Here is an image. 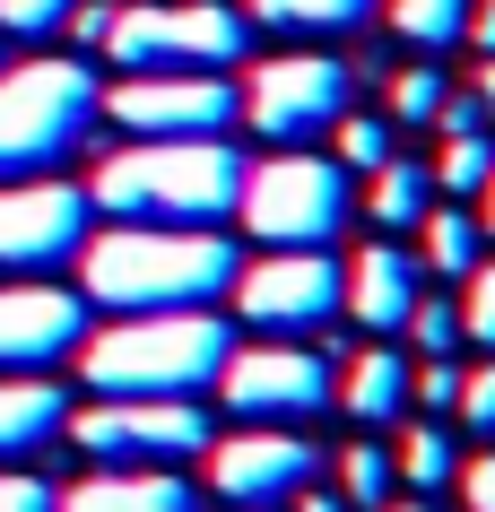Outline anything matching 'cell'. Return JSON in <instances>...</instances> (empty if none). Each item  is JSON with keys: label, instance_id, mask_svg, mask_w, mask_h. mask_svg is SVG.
Segmentation results:
<instances>
[{"label": "cell", "instance_id": "obj_39", "mask_svg": "<svg viewBox=\"0 0 495 512\" xmlns=\"http://www.w3.org/2000/svg\"><path fill=\"white\" fill-rule=\"evenodd\" d=\"M478 200H487V217H478V235L495 243V174H487V183H478Z\"/></svg>", "mask_w": 495, "mask_h": 512}, {"label": "cell", "instance_id": "obj_38", "mask_svg": "<svg viewBox=\"0 0 495 512\" xmlns=\"http://www.w3.org/2000/svg\"><path fill=\"white\" fill-rule=\"evenodd\" d=\"M478 105H487V122H495V53H478V87H469Z\"/></svg>", "mask_w": 495, "mask_h": 512}, {"label": "cell", "instance_id": "obj_7", "mask_svg": "<svg viewBox=\"0 0 495 512\" xmlns=\"http://www.w3.org/2000/svg\"><path fill=\"white\" fill-rule=\"evenodd\" d=\"M105 122H122L131 139H226V122L244 113V96L218 70H131L122 87L96 96Z\"/></svg>", "mask_w": 495, "mask_h": 512}, {"label": "cell", "instance_id": "obj_3", "mask_svg": "<svg viewBox=\"0 0 495 512\" xmlns=\"http://www.w3.org/2000/svg\"><path fill=\"white\" fill-rule=\"evenodd\" d=\"M235 330L192 304V313H122L113 330L79 339V374L96 400H200L218 382Z\"/></svg>", "mask_w": 495, "mask_h": 512}, {"label": "cell", "instance_id": "obj_22", "mask_svg": "<svg viewBox=\"0 0 495 512\" xmlns=\"http://www.w3.org/2000/svg\"><path fill=\"white\" fill-rule=\"evenodd\" d=\"M391 27L409 44H426V53H443V44L469 35V0H391Z\"/></svg>", "mask_w": 495, "mask_h": 512}, {"label": "cell", "instance_id": "obj_20", "mask_svg": "<svg viewBox=\"0 0 495 512\" xmlns=\"http://www.w3.org/2000/svg\"><path fill=\"white\" fill-rule=\"evenodd\" d=\"M417 235H426V270H443V278H469L478 270V217H461V209H426L417 217Z\"/></svg>", "mask_w": 495, "mask_h": 512}, {"label": "cell", "instance_id": "obj_41", "mask_svg": "<svg viewBox=\"0 0 495 512\" xmlns=\"http://www.w3.org/2000/svg\"><path fill=\"white\" fill-rule=\"evenodd\" d=\"M383 512H435V504H383Z\"/></svg>", "mask_w": 495, "mask_h": 512}, {"label": "cell", "instance_id": "obj_40", "mask_svg": "<svg viewBox=\"0 0 495 512\" xmlns=\"http://www.w3.org/2000/svg\"><path fill=\"white\" fill-rule=\"evenodd\" d=\"M304 512H348V504H339V495H304Z\"/></svg>", "mask_w": 495, "mask_h": 512}, {"label": "cell", "instance_id": "obj_27", "mask_svg": "<svg viewBox=\"0 0 495 512\" xmlns=\"http://www.w3.org/2000/svg\"><path fill=\"white\" fill-rule=\"evenodd\" d=\"M443 96H452L443 70H400V79H391V122H435Z\"/></svg>", "mask_w": 495, "mask_h": 512}, {"label": "cell", "instance_id": "obj_9", "mask_svg": "<svg viewBox=\"0 0 495 512\" xmlns=\"http://www.w3.org/2000/svg\"><path fill=\"white\" fill-rule=\"evenodd\" d=\"M348 113V70L330 53H278L252 70L244 87V122L261 139H278V148H304L313 131H330Z\"/></svg>", "mask_w": 495, "mask_h": 512}, {"label": "cell", "instance_id": "obj_23", "mask_svg": "<svg viewBox=\"0 0 495 512\" xmlns=\"http://www.w3.org/2000/svg\"><path fill=\"white\" fill-rule=\"evenodd\" d=\"M339 478H348V504L383 512V504H391V486H400V469H391L383 443H348V452H339Z\"/></svg>", "mask_w": 495, "mask_h": 512}, {"label": "cell", "instance_id": "obj_10", "mask_svg": "<svg viewBox=\"0 0 495 512\" xmlns=\"http://www.w3.org/2000/svg\"><path fill=\"white\" fill-rule=\"evenodd\" d=\"M339 261H330L322 243H304V252H270V261H252L235 270V313L252 330H330L339 322Z\"/></svg>", "mask_w": 495, "mask_h": 512}, {"label": "cell", "instance_id": "obj_1", "mask_svg": "<svg viewBox=\"0 0 495 512\" xmlns=\"http://www.w3.org/2000/svg\"><path fill=\"white\" fill-rule=\"evenodd\" d=\"M235 243L218 226H105L79 243V296L105 313H192L235 287Z\"/></svg>", "mask_w": 495, "mask_h": 512}, {"label": "cell", "instance_id": "obj_31", "mask_svg": "<svg viewBox=\"0 0 495 512\" xmlns=\"http://www.w3.org/2000/svg\"><path fill=\"white\" fill-rule=\"evenodd\" d=\"M409 400H417V408H435V417H443V408L461 400V365H452V356H426V365L409 374Z\"/></svg>", "mask_w": 495, "mask_h": 512}, {"label": "cell", "instance_id": "obj_4", "mask_svg": "<svg viewBox=\"0 0 495 512\" xmlns=\"http://www.w3.org/2000/svg\"><path fill=\"white\" fill-rule=\"evenodd\" d=\"M96 70L87 61H18L0 70V183L53 174L96 131Z\"/></svg>", "mask_w": 495, "mask_h": 512}, {"label": "cell", "instance_id": "obj_28", "mask_svg": "<svg viewBox=\"0 0 495 512\" xmlns=\"http://www.w3.org/2000/svg\"><path fill=\"white\" fill-rule=\"evenodd\" d=\"M400 330H409L426 356H452V348H461V313H452V304H426V296L409 304V322H400Z\"/></svg>", "mask_w": 495, "mask_h": 512}, {"label": "cell", "instance_id": "obj_30", "mask_svg": "<svg viewBox=\"0 0 495 512\" xmlns=\"http://www.w3.org/2000/svg\"><path fill=\"white\" fill-rule=\"evenodd\" d=\"M70 9L79 0H0V35H53L70 27Z\"/></svg>", "mask_w": 495, "mask_h": 512}, {"label": "cell", "instance_id": "obj_14", "mask_svg": "<svg viewBox=\"0 0 495 512\" xmlns=\"http://www.w3.org/2000/svg\"><path fill=\"white\" fill-rule=\"evenodd\" d=\"M87 339V296L70 287H44V278H18L0 287V374H35Z\"/></svg>", "mask_w": 495, "mask_h": 512}, {"label": "cell", "instance_id": "obj_32", "mask_svg": "<svg viewBox=\"0 0 495 512\" xmlns=\"http://www.w3.org/2000/svg\"><path fill=\"white\" fill-rule=\"evenodd\" d=\"M452 408H461V426H469V434H487V443H495V365L461 374V400H452Z\"/></svg>", "mask_w": 495, "mask_h": 512}, {"label": "cell", "instance_id": "obj_18", "mask_svg": "<svg viewBox=\"0 0 495 512\" xmlns=\"http://www.w3.org/2000/svg\"><path fill=\"white\" fill-rule=\"evenodd\" d=\"M339 400H348V417H357V426H391V417L409 408V365H400L391 348L348 356V382H339Z\"/></svg>", "mask_w": 495, "mask_h": 512}, {"label": "cell", "instance_id": "obj_21", "mask_svg": "<svg viewBox=\"0 0 495 512\" xmlns=\"http://www.w3.org/2000/svg\"><path fill=\"white\" fill-rule=\"evenodd\" d=\"M374 0H252V18L261 27H296V35H339V27H357Z\"/></svg>", "mask_w": 495, "mask_h": 512}, {"label": "cell", "instance_id": "obj_35", "mask_svg": "<svg viewBox=\"0 0 495 512\" xmlns=\"http://www.w3.org/2000/svg\"><path fill=\"white\" fill-rule=\"evenodd\" d=\"M435 131H443V139H452V131H487V105H478V96H443Z\"/></svg>", "mask_w": 495, "mask_h": 512}, {"label": "cell", "instance_id": "obj_37", "mask_svg": "<svg viewBox=\"0 0 495 512\" xmlns=\"http://www.w3.org/2000/svg\"><path fill=\"white\" fill-rule=\"evenodd\" d=\"M469 44H478V53H495V0H469Z\"/></svg>", "mask_w": 495, "mask_h": 512}, {"label": "cell", "instance_id": "obj_33", "mask_svg": "<svg viewBox=\"0 0 495 512\" xmlns=\"http://www.w3.org/2000/svg\"><path fill=\"white\" fill-rule=\"evenodd\" d=\"M461 504H469V512H495V452H478V460L461 469Z\"/></svg>", "mask_w": 495, "mask_h": 512}, {"label": "cell", "instance_id": "obj_11", "mask_svg": "<svg viewBox=\"0 0 495 512\" xmlns=\"http://www.w3.org/2000/svg\"><path fill=\"white\" fill-rule=\"evenodd\" d=\"M218 391H226V408L244 426H296V417H313L330 400V365H322V348H287V339H270V348H226Z\"/></svg>", "mask_w": 495, "mask_h": 512}, {"label": "cell", "instance_id": "obj_29", "mask_svg": "<svg viewBox=\"0 0 495 512\" xmlns=\"http://www.w3.org/2000/svg\"><path fill=\"white\" fill-rule=\"evenodd\" d=\"M461 339L495 348V261H478V270H469V296H461Z\"/></svg>", "mask_w": 495, "mask_h": 512}, {"label": "cell", "instance_id": "obj_36", "mask_svg": "<svg viewBox=\"0 0 495 512\" xmlns=\"http://www.w3.org/2000/svg\"><path fill=\"white\" fill-rule=\"evenodd\" d=\"M105 27H113V9H105V0H79V9H70V35H79L87 53L105 44Z\"/></svg>", "mask_w": 495, "mask_h": 512}, {"label": "cell", "instance_id": "obj_16", "mask_svg": "<svg viewBox=\"0 0 495 512\" xmlns=\"http://www.w3.org/2000/svg\"><path fill=\"white\" fill-rule=\"evenodd\" d=\"M53 512H200V495L174 469H105V478L53 495Z\"/></svg>", "mask_w": 495, "mask_h": 512}, {"label": "cell", "instance_id": "obj_15", "mask_svg": "<svg viewBox=\"0 0 495 512\" xmlns=\"http://www.w3.org/2000/svg\"><path fill=\"white\" fill-rule=\"evenodd\" d=\"M409 304H417V261L400 252V243H365L357 261H348V278H339V313L357 330H400L409 322Z\"/></svg>", "mask_w": 495, "mask_h": 512}, {"label": "cell", "instance_id": "obj_25", "mask_svg": "<svg viewBox=\"0 0 495 512\" xmlns=\"http://www.w3.org/2000/svg\"><path fill=\"white\" fill-rule=\"evenodd\" d=\"M391 469H400L409 486H443L452 478V434L443 426H409V443L391 452Z\"/></svg>", "mask_w": 495, "mask_h": 512}, {"label": "cell", "instance_id": "obj_6", "mask_svg": "<svg viewBox=\"0 0 495 512\" xmlns=\"http://www.w3.org/2000/svg\"><path fill=\"white\" fill-rule=\"evenodd\" d=\"M96 53H113L122 70H226L244 53V9H226V0H139V9H113Z\"/></svg>", "mask_w": 495, "mask_h": 512}, {"label": "cell", "instance_id": "obj_34", "mask_svg": "<svg viewBox=\"0 0 495 512\" xmlns=\"http://www.w3.org/2000/svg\"><path fill=\"white\" fill-rule=\"evenodd\" d=\"M0 512H53V486L44 478H0Z\"/></svg>", "mask_w": 495, "mask_h": 512}, {"label": "cell", "instance_id": "obj_5", "mask_svg": "<svg viewBox=\"0 0 495 512\" xmlns=\"http://www.w3.org/2000/svg\"><path fill=\"white\" fill-rule=\"evenodd\" d=\"M235 217L252 226V243L270 252H304V243H330L348 226V165L313 157V148H278L270 165H244V200Z\"/></svg>", "mask_w": 495, "mask_h": 512}, {"label": "cell", "instance_id": "obj_26", "mask_svg": "<svg viewBox=\"0 0 495 512\" xmlns=\"http://www.w3.org/2000/svg\"><path fill=\"white\" fill-rule=\"evenodd\" d=\"M330 131H339V165H348V174H374V165L391 157V122L383 113H339Z\"/></svg>", "mask_w": 495, "mask_h": 512}, {"label": "cell", "instance_id": "obj_17", "mask_svg": "<svg viewBox=\"0 0 495 512\" xmlns=\"http://www.w3.org/2000/svg\"><path fill=\"white\" fill-rule=\"evenodd\" d=\"M70 426V391L61 382H35V374H9L0 382V452H35L44 434Z\"/></svg>", "mask_w": 495, "mask_h": 512}, {"label": "cell", "instance_id": "obj_13", "mask_svg": "<svg viewBox=\"0 0 495 512\" xmlns=\"http://www.w3.org/2000/svg\"><path fill=\"white\" fill-rule=\"evenodd\" d=\"M313 469H322V452L287 426H244V434H226V443H209V486L235 512H270L287 495H304Z\"/></svg>", "mask_w": 495, "mask_h": 512}, {"label": "cell", "instance_id": "obj_24", "mask_svg": "<svg viewBox=\"0 0 495 512\" xmlns=\"http://www.w3.org/2000/svg\"><path fill=\"white\" fill-rule=\"evenodd\" d=\"M495 174V148H487V131H452L443 139V165H435V183L452 191V200H461V191H478Z\"/></svg>", "mask_w": 495, "mask_h": 512}, {"label": "cell", "instance_id": "obj_8", "mask_svg": "<svg viewBox=\"0 0 495 512\" xmlns=\"http://www.w3.org/2000/svg\"><path fill=\"white\" fill-rule=\"evenodd\" d=\"M70 434L105 469H165V460H183V452H209L200 400H96V408L70 417Z\"/></svg>", "mask_w": 495, "mask_h": 512}, {"label": "cell", "instance_id": "obj_12", "mask_svg": "<svg viewBox=\"0 0 495 512\" xmlns=\"http://www.w3.org/2000/svg\"><path fill=\"white\" fill-rule=\"evenodd\" d=\"M87 243V191L53 183V174H27V183H0V270H53V261H79Z\"/></svg>", "mask_w": 495, "mask_h": 512}, {"label": "cell", "instance_id": "obj_2", "mask_svg": "<svg viewBox=\"0 0 495 512\" xmlns=\"http://www.w3.org/2000/svg\"><path fill=\"white\" fill-rule=\"evenodd\" d=\"M244 200V148L226 139H131L96 165L87 209L122 226H218Z\"/></svg>", "mask_w": 495, "mask_h": 512}, {"label": "cell", "instance_id": "obj_19", "mask_svg": "<svg viewBox=\"0 0 495 512\" xmlns=\"http://www.w3.org/2000/svg\"><path fill=\"white\" fill-rule=\"evenodd\" d=\"M426 191H435V174L426 165H400V157H383L374 165V191H365V209H374V226H417L426 217Z\"/></svg>", "mask_w": 495, "mask_h": 512}]
</instances>
